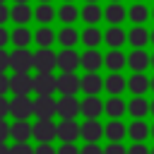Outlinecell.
Listing matches in <instances>:
<instances>
[{
    "instance_id": "6da1fadb",
    "label": "cell",
    "mask_w": 154,
    "mask_h": 154,
    "mask_svg": "<svg viewBox=\"0 0 154 154\" xmlns=\"http://www.w3.org/2000/svg\"><path fill=\"white\" fill-rule=\"evenodd\" d=\"M31 113H36V106L29 96H14L10 101V116H14L17 120H26Z\"/></svg>"
},
{
    "instance_id": "7a4b0ae2",
    "label": "cell",
    "mask_w": 154,
    "mask_h": 154,
    "mask_svg": "<svg viewBox=\"0 0 154 154\" xmlns=\"http://www.w3.org/2000/svg\"><path fill=\"white\" fill-rule=\"evenodd\" d=\"M10 91H14V96H29L34 91V77H29V72H14V77H10Z\"/></svg>"
},
{
    "instance_id": "3957f363",
    "label": "cell",
    "mask_w": 154,
    "mask_h": 154,
    "mask_svg": "<svg viewBox=\"0 0 154 154\" xmlns=\"http://www.w3.org/2000/svg\"><path fill=\"white\" fill-rule=\"evenodd\" d=\"M10 63L14 67V72H29L36 65V58L26 51V48H17L14 53H10Z\"/></svg>"
},
{
    "instance_id": "277c9868",
    "label": "cell",
    "mask_w": 154,
    "mask_h": 154,
    "mask_svg": "<svg viewBox=\"0 0 154 154\" xmlns=\"http://www.w3.org/2000/svg\"><path fill=\"white\" fill-rule=\"evenodd\" d=\"M58 89V79L51 75V72H38L34 77V91L38 96H51L53 91Z\"/></svg>"
},
{
    "instance_id": "5b68a950",
    "label": "cell",
    "mask_w": 154,
    "mask_h": 154,
    "mask_svg": "<svg viewBox=\"0 0 154 154\" xmlns=\"http://www.w3.org/2000/svg\"><path fill=\"white\" fill-rule=\"evenodd\" d=\"M34 137L38 142H51L53 137H58V125L51 118H38L34 125Z\"/></svg>"
},
{
    "instance_id": "8992f818",
    "label": "cell",
    "mask_w": 154,
    "mask_h": 154,
    "mask_svg": "<svg viewBox=\"0 0 154 154\" xmlns=\"http://www.w3.org/2000/svg\"><path fill=\"white\" fill-rule=\"evenodd\" d=\"M58 137L63 142H72L77 137H82V125H77L72 118H65L60 125H58Z\"/></svg>"
},
{
    "instance_id": "52a82bcc",
    "label": "cell",
    "mask_w": 154,
    "mask_h": 154,
    "mask_svg": "<svg viewBox=\"0 0 154 154\" xmlns=\"http://www.w3.org/2000/svg\"><path fill=\"white\" fill-rule=\"evenodd\" d=\"M34 58H36V67H38V72H51V70L58 65V55H55L51 48H41Z\"/></svg>"
},
{
    "instance_id": "ba28073f",
    "label": "cell",
    "mask_w": 154,
    "mask_h": 154,
    "mask_svg": "<svg viewBox=\"0 0 154 154\" xmlns=\"http://www.w3.org/2000/svg\"><path fill=\"white\" fill-rule=\"evenodd\" d=\"M77 65H82V55H77L72 48H65L63 53H58V67L65 72H72Z\"/></svg>"
},
{
    "instance_id": "9c48e42d",
    "label": "cell",
    "mask_w": 154,
    "mask_h": 154,
    "mask_svg": "<svg viewBox=\"0 0 154 154\" xmlns=\"http://www.w3.org/2000/svg\"><path fill=\"white\" fill-rule=\"evenodd\" d=\"M58 89L65 96H72V94H77V89H82V79H77V75H72V72H65L63 77H58Z\"/></svg>"
},
{
    "instance_id": "30bf717a",
    "label": "cell",
    "mask_w": 154,
    "mask_h": 154,
    "mask_svg": "<svg viewBox=\"0 0 154 154\" xmlns=\"http://www.w3.org/2000/svg\"><path fill=\"white\" fill-rule=\"evenodd\" d=\"M34 106H36V116H38V118H51V116L58 113V103H55L51 96H38V99L34 101Z\"/></svg>"
},
{
    "instance_id": "8fae6325",
    "label": "cell",
    "mask_w": 154,
    "mask_h": 154,
    "mask_svg": "<svg viewBox=\"0 0 154 154\" xmlns=\"http://www.w3.org/2000/svg\"><path fill=\"white\" fill-rule=\"evenodd\" d=\"M77 111H82V103H77L75 96H63L58 101V113L63 118H72V116H77Z\"/></svg>"
},
{
    "instance_id": "7c38bea8",
    "label": "cell",
    "mask_w": 154,
    "mask_h": 154,
    "mask_svg": "<svg viewBox=\"0 0 154 154\" xmlns=\"http://www.w3.org/2000/svg\"><path fill=\"white\" fill-rule=\"evenodd\" d=\"M101 135H103V128L96 123V118H87V123L82 125V137L87 142H96Z\"/></svg>"
},
{
    "instance_id": "4fadbf2b",
    "label": "cell",
    "mask_w": 154,
    "mask_h": 154,
    "mask_svg": "<svg viewBox=\"0 0 154 154\" xmlns=\"http://www.w3.org/2000/svg\"><path fill=\"white\" fill-rule=\"evenodd\" d=\"M128 87H130V91L135 94V96H142L149 87H152V82L142 75V72H135L132 77H130V82H128Z\"/></svg>"
},
{
    "instance_id": "5bb4252c",
    "label": "cell",
    "mask_w": 154,
    "mask_h": 154,
    "mask_svg": "<svg viewBox=\"0 0 154 154\" xmlns=\"http://www.w3.org/2000/svg\"><path fill=\"white\" fill-rule=\"evenodd\" d=\"M10 135H12L17 142H26V140L34 135V125H29L26 120H17V123L12 125V130H10Z\"/></svg>"
},
{
    "instance_id": "9a60e30c",
    "label": "cell",
    "mask_w": 154,
    "mask_h": 154,
    "mask_svg": "<svg viewBox=\"0 0 154 154\" xmlns=\"http://www.w3.org/2000/svg\"><path fill=\"white\" fill-rule=\"evenodd\" d=\"M125 132H128V130H125V125H123L120 120H111V123L103 128V135H106L111 142H120V140L125 137Z\"/></svg>"
},
{
    "instance_id": "2e32d148",
    "label": "cell",
    "mask_w": 154,
    "mask_h": 154,
    "mask_svg": "<svg viewBox=\"0 0 154 154\" xmlns=\"http://www.w3.org/2000/svg\"><path fill=\"white\" fill-rule=\"evenodd\" d=\"M128 63H130V67H132L135 72H142V70H144L152 60H149V55H147L142 48H137V51H132V55L128 58Z\"/></svg>"
},
{
    "instance_id": "e0dca14e",
    "label": "cell",
    "mask_w": 154,
    "mask_h": 154,
    "mask_svg": "<svg viewBox=\"0 0 154 154\" xmlns=\"http://www.w3.org/2000/svg\"><path fill=\"white\" fill-rule=\"evenodd\" d=\"M101 108H106V106H101L99 96H87V99L82 101V113H84L87 118H96V116L101 113Z\"/></svg>"
},
{
    "instance_id": "ac0fdd59",
    "label": "cell",
    "mask_w": 154,
    "mask_h": 154,
    "mask_svg": "<svg viewBox=\"0 0 154 154\" xmlns=\"http://www.w3.org/2000/svg\"><path fill=\"white\" fill-rule=\"evenodd\" d=\"M103 17H106V19L111 22V24H120V22L125 19V7H123L120 2H111V5L106 7Z\"/></svg>"
},
{
    "instance_id": "d6986e66",
    "label": "cell",
    "mask_w": 154,
    "mask_h": 154,
    "mask_svg": "<svg viewBox=\"0 0 154 154\" xmlns=\"http://www.w3.org/2000/svg\"><path fill=\"white\" fill-rule=\"evenodd\" d=\"M82 89H84L89 96H96V94H99V89H101V77H96L94 72L84 75V77H82Z\"/></svg>"
},
{
    "instance_id": "ffe728a7",
    "label": "cell",
    "mask_w": 154,
    "mask_h": 154,
    "mask_svg": "<svg viewBox=\"0 0 154 154\" xmlns=\"http://www.w3.org/2000/svg\"><path fill=\"white\" fill-rule=\"evenodd\" d=\"M149 108H152V106H149V103H147L142 96H135V99L128 103V111H130V113H132L137 120H142V116H147V111H149Z\"/></svg>"
},
{
    "instance_id": "44dd1931",
    "label": "cell",
    "mask_w": 154,
    "mask_h": 154,
    "mask_svg": "<svg viewBox=\"0 0 154 154\" xmlns=\"http://www.w3.org/2000/svg\"><path fill=\"white\" fill-rule=\"evenodd\" d=\"M17 24H26L29 19H31V10H29V5L26 2H17L14 7H12V14H10Z\"/></svg>"
},
{
    "instance_id": "7402d4cb",
    "label": "cell",
    "mask_w": 154,
    "mask_h": 154,
    "mask_svg": "<svg viewBox=\"0 0 154 154\" xmlns=\"http://www.w3.org/2000/svg\"><path fill=\"white\" fill-rule=\"evenodd\" d=\"M103 63L108 65V70L118 72V70H120V67H123V65H125L128 60H125V55H123V53H120L118 48H113V51H111V53L106 55V60H103Z\"/></svg>"
},
{
    "instance_id": "603a6c76",
    "label": "cell",
    "mask_w": 154,
    "mask_h": 154,
    "mask_svg": "<svg viewBox=\"0 0 154 154\" xmlns=\"http://www.w3.org/2000/svg\"><path fill=\"white\" fill-rule=\"evenodd\" d=\"M103 41H106L111 48H118V46L125 41V31H123L120 26H111V29L106 31V38H103Z\"/></svg>"
},
{
    "instance_id": "cb8c5ba5",
    "label": "cell",
    "mask_w": 154,
    "mask_h": 154,
    "mask_svg": "<svg viewBox=\"0 0 154 154\" xmlns=\"http://www.w3.org/2000/svg\"><path fill=\"white\" fill-rule=\"evenodd\" d=\"M149 38H152V34H149L144 26H135V29L130 31V43H132V46H137V48H142Z\"/></svg>"
},
{
    "instance_id": "d4e9b609",
    "label": "cell",
    "mask_w": 154,
    "mask_h": 154,
    "mask_svg": "<svg viewBox=\"0 0 154 154\" xmlns=\"http://www.w3.org/2000/svg\"><path fill=\"white\" fill-rule=\"evenodd\" d=\"M106 89H108L113 96H118V94L125 89V79H123L118 72H113V75H108V77H106Z\"/></svg>"
},
{
    "instance_id": "484cf974",
    "label": "cell",
    "mask_w": 154,
    "mask_h": 154,
    "mask_svg": "<svg viewBox=\"0 0 154 154\" xmlns=\"http://www.w3.org/2000/svg\"><path fill=\"white\" fill-rule=\"evenodd\" d=\"M106 113H108V116H113V118L118 120V118L125 113V103H123L118 96H111V99L106 101Z\"/></svg>"
},
{
    "instance_id": "4316f807",
    "label": "cell",
    "mask_w": 154,
    "mask_h": 154,
    "mask_svg": "<svg viewBox=\"0 0 154 154\" xmlns=\"http://www.w3.org/2000/svg\"><path fill=\"white\" fill-rule=\"evenodd\" d=\"M128 132H130V137H132V140L142 142V140H144V137H147V135H149L152 130H149V128L144 125V120H135V123H132V125L128 128Z\"/></svg>"
},
{
    "instance_id": "83f0119b",
    "label": "cell",
    "mask_w": 154,
    "mask_h": 154,
    "mask_svg": "<svg viewBox=\"0 0 154 154\" xmlns=\"http://www.w3.org/2000/svg\"><path fill=\"white\" fill-rule=\"evenodd\" d=\"M103 60H101V55L96 53V51H87L84 55H82V65L89 70V72H94V70H99V65H101Z\"/></svg>"
},
{
    "instance_id": "f1b7e54d",
    "label": "cell",
    "mask_w": 154,
    "mask_h": 154,
    "mask_svg": "<svg viewBox=\"0 0 154 154\" xmlns=\"http://www.w3.org/2000/svg\"><path fill=\"white\" fill-rule=\"evenodd\" d=\"M128 14H130V19H132V22H137V24H142V22L149 17V12H147V7H144L142 2H135V5L130 7V12H128Z\"/></svg>"
},
{
    "instance_id": "f546056e",
    "label": "cell",
    "mask_w": 154,
    "mask_h": 154,
    "mask_svg": "<svg viewBox=\"0 0 154 154\" xmlns=\"http://www.w3.org/2000/svg\"><path fill=\"white\" fill-rule=\"evenodd\" d=\"M82 19H84V22H89V24H94V22H99V19H101V10H99L94 2H89V5L82 10Z\"/></svg>"
},
{
    "instance_id": "4dcf8cb0",
    "label": "cell",
    "mask_w": 154,
    "mask_h": 154,
    "mask_svg": "<svg viewBox=\"0 0 154 154\" xmlns=\"http://www.w3.org/2000/svg\"><path fill=\"white\" fill-rule=\"evenodd\" d=\"M12 41L17 43V48H26V43L31 41V34H29V29H26V26H19V29L12 34Z\"/></svg>"
},
{
    "instance_id": "1f68e13d",
    "label": "cell",
    "mask_w": 154,
    "mask_h": 154,
    "mask_svg": "<svg viewBox=\"0 0 154 154\" xmlns=\"http://www.w3.org/2000/svg\"><path fill=\"white\" fill-rule=\"evenodd\" d=\"M34 38H36V43H38V46H43V48H48V46H51V43L55 41V36H53V31H51L48 26H43V29H38Z\"/></svg>"
},
{
    "instance_id": "d6a6232c",
    "label": "cell",
    "mask_w": 154,
    "mask_h": 154,
    "mask_svg": "<svg viewBox=\"0 0 154 154\" xmlns=\"http://www.w3.org/2000/svg\"><path fill=\"white\" fill-rule=\"evenodd\" d=\"M34 14H36V19H38V22L48 24V22L53 19V14H55V12H53V7H51L48 2H43V5H38V7H36V12H34Z\"/></svg>"
},
{
    "instance_id": "836d02e7",
    "label": "cell",
    "mask_w": 154,
    "mask_h": 154,
    "mask_svg": "<svg viewBox=\"0 0 154 154\" xmlns=\"http://www.w3.org/2000/svg\"><path fill=\"white\" fill-rule=\"evenodd\" d=\"M58 17H60L63 22H67V24H70V22H75V19H77V7H75V5H70V2H65V5L58 10Z\"/></svg>"
},
{
    "instance_id": "e575fe53",
    "label": "cell",
    "mask_w": 154,
    "mask_h": 154,
    "mask_svg": "<svg viewBox=\"0 0 154 154\" xmlns=\"http://www.w3.org/2000/svg\"><path fill=\"white\" fill-rule=\"evenodd\" d=\"M82 41L89 46V48H94L99 41H101V34H99V29H94V26H89V29H84V34H82Z\"/></svg>"
},
{
    "instance_id": "d590c367",
    "label": "cell",
    "mask_w": 154,
    "mask_h": 154,
    "mask_svg": "<svg viewBox=\"0 0 154 154\" xmlns=\"http://www.w3.org/2000/svg\"><path fill=\"white\" fill-rule=\"evenodd\" d=\"M58 41H60L65 48H70V46L77 43V31H75V29H63V31L58 34Z\"/></svg>"
},
{
    "instance_id": "8d00e7d4",
    "label": "cell",
    "mask_w": 154,
    "mask_h": 154,
    "mask_svg": "<svg viewBox=\"0 0 154 154\" xmlns=\"http://www.w3.org/2000/svg\"><path fill=\"white\" fill-rule=\"evenodd\" d=\"M10 152L12 154H36V149H31L26 142H17L14 147H10Z\"/></svg>"
},
{
    "instance_id": "74e56055",
    "label": "cell",
    "mask_w": 154,
    "mask_h": 154,
    "mask_svg": "<svg viewBox=\"0 0 154 154\" xmlns=\"http://www.w3.org/2000/svg\"><path fill=\"white\" fill-rule=\"evenodd\" d=\"M103 154H128V152H125V147H123L120 142H111V144L103 149Z\"/></svg>"
},
{
    "instance_id": "f35d334b",
    "label": "cell",
    "mask_w": 154,
    "mask_h": 154,
    "mask_svg": "<svg viewBox=\"0 0 154 154\" xmlns=\"http://www.w3.org/2000/svg\"><path fill=\"white\" fill-rule=\"evenodd\" d=\"M58 154H82V152H79V149L72 144V142H65V144L58 149Z\"/></svg>"
},
{
    "instance_id": "ab89813d",
    "label": "cell",
    "mask_w": 154,
    "mask_h": 154,
    "mask_svg": "<svg viewBox=\"0 0 154 154\" xmlns=\"http://www.w3.org/2000/svg\"><path fill=\"white\" fill-rule=\"evenodd\" d=\"M7 67H12V63H10V53H5V51L0 48V72H5Z\"/></svg>"
},
{
    "instance_id": "60d3db41",
    "label": "cell",
    "mask_w": 154,
    "mask_h": 154,
    "mask_svg": "<svg viewBox=\"0 0 154 154\" xmlns=\"http://www.w3.org/2000/svg\"><path fill=\"white\" fill-rule=\"evenodd\" d=\"M10 130H12V125H7L5 118H0V142H5V137H10Z\"/></svg>"
},
{
    "instance_id": "b9f144b4",
    "label": "cell",
    "mask_w": 154,
    "mask_h": 154,
    "mask_svg": "<svg viewBox=\"0 0 154 154\" xmlns=\"http://www.w3.org/2000/svg\"><path fill=\"white\" fill-rule=\"evenodd\" d=\"M36 154H58V152H55V149H53L48 142H41V144L36 147Z\"/></svg>"
},
{
    "instance_id": "7bdbcfd3",
    "label": "cell",
    "mask_w": 154,
    "mask_h": 154,
    "mask_svg": "<svg viewBox=\"0 0 154 154\" xmlns=\"http://www.w3.org/2000/svg\"><path fill=\"white\" fill-rule=\"evenodd\" d=\"M128 154H149V149H147L142 142H137V144H132V149H130Z\"/></svg>"
},
{
    "instance_id": "ee69618b",
    "label": "cell",
    "mask_w": 154,
    "mask_h": 154,
    "mask_svg": "<svg viewBox=\"0 0 154 154\" xmlns=\"http://www.w3.org/2000/svg\"><path fill=\"white\" fill-rule=\"evenodd\" d=\"M82 154H103V152H101V149L96 147V142H89V144H87V147L82 149Z\"/></svg>"
},
{
    "instance_id": "f6af8a7d",
    "label": "cell",
    "mask_w": 154,
    "mask_h": 154,
    "mask_svg": "<svg viewBox=\"0 0 154 154\" xmlns=\"http://www.w3.org/2000/svg\"><path fill=\"white\" fill-rule=\"evenodd\" d=\"M7 89H10V77H5V75L0 72V96H5Z\"/></svg>"
},
{
    "instance_id": "bcb514c9",
    "label": "cell",
    "mask_w": 154,
    "mask_h": 154,
    "mask_svg": "<svg viewBox=\"0 0 154 154\" xmlns=\"http://www.w3.org/2000/svg\"><path fill=\"white\" fill-rule=\"evenodd\" d=\"M10 113V101H5V96H0V118H5Z\"/></svg>"
},
{
    "instance_id": "7dc6e473",
    "label": "cell",
    "mask_w": 154,
    "mask_h": 154,
    "mask_svg": "<svg viewBox=\"0 0 154 154\" xmlns=\"http://www.w3.org/2000/svg\"><path fill=\"white\" fill-rule=\"evenodd\" d=\"M10 14H12V10H7V7L0 2V24H2V22H7V17H10Z\"/></svg>"
},
{
    "instance_id": "c3c4849f",
    "label": "cell",
    "mask_w": 154,
    "mask_h": 154,
    "mask_svg": "<svg viewBox=\"0 0 154 154\" xmlns=\"http://www.w3.org/2000/svg\"><path fill=\"white\" fill-rule=\"evenodd\" d=\"M7 41H10V34H7V31H5L2 26H0V48H2V46H5Z\"/></svg>"
},
{
    "instance_id": "681fc988",
    "label": "cell",
    "mask_w": 154,
    "mask_h": 154,
    "mask_svg": "<svg viewBox=\"0 0 154 154\" xmlns=\"http://www.w3.org/2000/svg\"><path fill=\"white\" fill-rule=\"evenodd\" d=\"M0 154H12V152H10V147H7L5 142H0Z\"/></svg>"
},
{
    "instance_id": "f907efd6",
    "label": "cell",
    "mask_w": 154,
    "mask_h": 154,
    "mask_svg": "<svg viewBox=\"0 0 154 154\" xmlns=\"http://www.w3.org/2000/svg\"><path fill=\"white\" fill-rule=\"evenodd\" d=\"M149 111H152V113H154V103H152V108H149Z\"/></svg>"
},
{
    "instance_id": "816d5d0a",
    "label": "cell",
    "mask_w": 154,
    "mask_h": 154,
    "mask_svg": "<svg viewBox=\"0 0 154 154\" xmlns=\"http://www.w3.org/2000/svg\"><path fill=\"white\" fill-rule=\"evenodd\" d=\"M152 41H154V31H152Z\"/></svg>"
},
{
    "instance_id": "f5cc1de1",
    "label": "cell",
    "mask_w": 154,
    "mask_h": 154,
    "mask_svg": "<svg viewBox=\"0 0 154 154\" xmlns=\"http://www.w3.org/2000/svg\"><path fill=\"white\" fill-rule=\"evenodd\" d=\"M152 89H154V79H152Z\"/></svg>"
},
{
    "instance_id": "db71d44e",
    "label": "cell",
    "mask_w": 154,
    "mask_h": 154,
    "mask_svg": "<svg viewBox=\"0 0 154 154\" xmlns=\"http://www.w3.org/2000/svg\"><path fill=\"white\" fill-rule=\"evenodd\" d=\"M17 2H26V0H17Z\"/></svg>"
},
{
    "instance_id": "11a10c76",
    "label": "cell",
    "mask_w": 154,
    "mask_h": 154,
    "mask_svg": "<svg viewBox=\"0 0 154 154\" xmlns=\"http://www.w3.org/2000/svg\"><path fill=\"white\" fill-rule=\"evenodd\" d=\"M152 135H154V128H152Z\"/></svg>"
},
{
    "instance_id": "9f6ffc18",
    "label": "cell",
    "mask_w": 154,
    "mask_h": 154,
    "mask_svg": "<svg viewBox=\"0 0 154 154\" xmlns=\"http://www.w3.org/2000/svg\"><path fill=\"white\" fill-rule=\"evenodd\" d=\"M152 65H154V58H152Z\"/></svg>"
},
{
    "instance_id": "6f0895ef",
    "label": "cell",
    "mask_w": 154,
    "mask_h": 154,
    "mask_svg": "<svg viewBox=\"0 0 154 154\" xmlns=\"http://www.w3.org/2000/svg\"><path fill=\"white\" fill-rule=\"evenodd\" d=\"M43 2H48V0H43Z\"/></svg>"
},
{
    "instance_id": "680465c9",
    "label": "cell",
    "mask_w": 154,
    "mask_h": 154,
    "mask_svg": "<svg viewBox=\"0 0 154 154\" xmlns=\"http://www.w3.org/2000/svg\"><path fill=\"white\" fill-rule=\"evenodd\" d=\"M89 2H94V0H89Z\"/></svg>"
},
{
    "instance_id": "91938a15",
    "label": "cell",
    "mask_w": 154,
    "mask_h": 154,
    "mask_svg": "<svg viewBox=\"0 0 154 154\" xmlns=\"http://www.w3.org/2000/svg\"><path fill=\"white\" fill-rule=\"evenodd\" d=\"M152 14H154V12H152Z\"/></svg>"
},
{
    "instance_id": "94428289",
    "label": "cell",
    "mask_w": 154,
    "mask_h": 154,
    "mask_svg": "<svg viewBox=\"0 0 154 154\" xmlns=\"http://www.w3.org/2000/svg\"><path fill=\"white\" fill-rule=\"evenodd\" d=\"M137 2H140V0H137Z\"/></svg>"
},
{
    "instance_id": "6125c7cd",
    "label": "cell",
    "mask_w": 154,
    "mask_h": 154,
    "mask_svg": "<svg viewBox=\"0 0 154 154\" xmlns=\"http://www.w3.org/2000/svg\"><path fill=\"white\" fill-rule=\"evenodd\" d=\"M152 154H154V152H152Z\"/></svg>"
},
{
    "instance_id": "be15d7a7",
    "label": "cell",
    "mask_w": 154,
    "mask_h": 154,
    "mask_svg": "<svg viewBox=\"0 0 154 154\" xmlns=\"http://www.w3.org/2000/svg\"><path fill=\"white\" fill-rule=\"evenodd\" d=\"M116 2H118V0H116Z\"/></svg>"
},
{
    "instance_id": "e7e4bbea",
    "label": "cell",
    "mask_w": 154,
    "mask_h": 154,
    "mask_svg": "<svg viewBox=\"0 0 154 154\" xmlns=\"http://www.w3.org/2000/svg\"><path fill=\"white\" fill-rule=\"evenodd\" d=\"M0 2H2V0H0Z\"/></svg>"
}]
</instances>
